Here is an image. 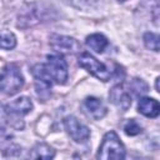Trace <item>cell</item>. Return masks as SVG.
Returning <instances> with one entry per match:
<instances>
[{
    "label": "cell",
    "instance_id": "cell-1",
    "mask_svg": "<svg viewBox=\"0 0 160 160\" xmlns=\"http://www.w3.org/2000/svg\"><path fill=\"white\" fill-rule=\"evenodd\" d=\"M24 86V76L15 64H8L0 70V91L8 96L18 94Z\"/></svg>",
    "mask_w": 160,
    "mask_h": 160
},
{
    "label": "cell",
    "instance_id": "cell-2",
    "mask_svg": "<svg viewBox=\"0 0 160 160\" xmlns=\"http://www.w3.org/2000/svg\"><path fill=\"white\" fill-rule=\"evenodd\" d=\"M96 158L102 160H121L125 158V148L115 131L111 130L104 135Z\"/></svg>",
    "mask_w": 160,
    "mask_h": 160
},
{
    "label": "cell",
    "instance_id": "cell-3",
    "mask_svg": "<svg viewBox=\"0 0 160 160\" xmlns=\"http://www.w3.org/2000/svg\"><path fill=\"white\" fill-rule=\"evenodd\" d=\"M79 65L85 69L88 72H90L92 76L98 78L101 81H109L111 78V70L104 64L100 62L98 59H95L89 52H81L79 56Z\"/></svg>",
    "mask_w": 160,
    "mask_h": 160
},
{
    "label": "cell",
    "instance_id": "cell-4",
    "mask_svg": "<svg viewBox=\"0 0 160 160\" xmlns=\"http://www.w3.org/2000/svg\"><path fill=\"white\" fill-rule=\"evenodd\" d=\"M45 65L54 82L61 85L66 82L69 76L68 62L61 55H48Z\"/></svg>",
    "mask_w": 160,
    "mask_h": 160
},
{
    "label": "cell",
    "instance_id": "cell-5",
    "mask_svg": "<svg viewBox=\"0 0 160 160\" xmlns=\"http://www.w3.org/2000/svg\"><path fill=\"white\" fill-rule=\"evenodd\" d=\"M64 128L69 134V136L75 142L82 144V142H86L90 138V129L82 122H80L78 118L72 115H69L64 119Z\"/></svg>",
    "mask_w": 160,
    "mask_h": 160
},
{
    "label": "cell",
    "instance_id": "cell-6",
    "mask_svg": "<svg viewBox=\"0 0 160 160\" xmlns=\"http://www.w3.org/2000/svg\"><path fill=\"white\" fill-rule=\"evenodd\" d=\"M50 46L60 54H75L81 50V45L76 39L65 35H52L50 38Z\"/></svg>",
    "mask_w": 160,
    "mask_h": 160
},
{
    "label": "cell",
    "instance_id": "cell-7",
    "mask_svg": "<svg viewBox=\"0 0 160 160\" xmlns=\"http://www.w3.org/2000/svg\"><path fill=\"white\" fill-rule=\"evenodd\" d=\"M81 109L84 114L94 120H100L106 115V106L104 105L102 100L95 96H88L81 102Z\"/></svg>",
    "mask_w": 160,
    "mask_h": 160
},
{
    "label": "cell",
    "instance_id": "cell-8",
    "mask_svg": "<svg viewBox=\"0 0 160 160\" xmlns=\"http://www.w3.org/2000/svg\"><path fill=\"white\" fill-rule=\"evenodd\" d=\"M110 101L122 111H126L131 105L130 91H128L122 85H115L109 92Z\"/></svg>",
    "mask_w": 160,
    "mask_h": 160
},
{
    "label": "cell",
    "instance_id": "cell-9",
    "mask_svg": "<svg viewBox=\"0 0 160 160\" xmlns=\"http://www.w3.org/2000/svg\"><path fill=\"white\" fill-rule=\"evenodd\" d=\"M32 110V102L28 96H20L12 101H10L5 106V111L10 115L22 116L29 114Z\"/></svg>",
    "mask_w": 160,
    "mask_h": 160
},
{
    "label": "cell",
    "instance_id": "cell-10",
    "mask_svg": "<svg viewBox=\"0 0 160 160\" xmlns=\"http://www.w3.org/2000/svg\"><path fill=\"white\" fill-rule=\"evenodd\" d=\"M138 110L146 118H156L160 112V105L158 100L152 98H141L138 104Z\"/></svg>",
    "mask_w": 160,
    "mask_h": 160
},
{
    "label": "cell",
    "instance_id": "cell-11",
    "mask_svg": "<svg viewBox=\"0 0 160 160\" xmlns=\"http://www.w3.org/2000/svg\"><path fill=\"white\" fill-rule=\"evenodd\" d=\"M31 74L32 76L35 78L36 82L38 84H41L45 89H50L51 85L54 84L48 69H46V65L45 64H36L31 68Z\"/></svg>",
    "mask_w": 160,
    "mask_h": 160
},
{
    "label": "cell",
    "instance_id": "cell-12",
    "mask_svg": "<svg viewBox=\"0 0 160 160\" xmlns=\"http://www.w3.org/2000/svg\"><path fill=\"white\" fill-rule=\"evenodd\" d=\"M85 44H86V46H88L90 50H92L94 52L101 54V52H104L105 49L108 48L109 40H108L102 34L95 32V34H91V35L86 36Z\"/></svg>",
    "mask_w": 160,
    "mask_h": 160
},
{
    "label": "cell",
    "instance_id": "cell-13",
    "mask_svg": "<svg viewBox=\"0 0 160 160\" xmlns=\"http://www.w3.org/2000/svg\"><path fill=\"white\" fill-rule=\"evenodd\" d=\"M55 156V150L44 142H38L29 152L31 159H52Z\"/></svg>",
    "mask_w": 160,
    "mask_h": 160
},
{
    "label": "cell",
    "instance_id": "cell-14",
    "mask_svg": "<svg viewBox=\"0 0 160 160\" xmlns=\"http://www.w3.org/2000/svg\"><path fill=\"white\" fill-rule=\"evenodd\" d=\"M66 4L76 8V9H81V10H90L95 6H98L100 4L101 0H62Z\"/></svg>",
    "mask_w": 160,
    "mask_h": 160
},
{
    "label": "cell",
    "instance_id": "cell-15",
    "mask_svg": "<svg viewBox=\"0 0 160 160\" xmlns=\"http://www.w3.org/2000/svg\"><path fill=\"white\" fill-rule=\"evenodd\" d=\"M16 45V38L10 31H2L0 34V48L5 50L14 49Z\"/></svg>",
    "mask_w": 160,
    "mask_h": 160
},
{
    "label": "cell",
    "instance_id": "cell-16",
    "mask_svg": "<svg viewBox=\"0 0 160 160\" xmlns=\"http://www.w3.org/2000/svg\"><path fill=\"white\" fill-rule=\"evenodd\" d=\"M148 84L145 81H142L141 79H132L130 85H129V91H131L134 95L139 96V95H142L148 91Z\"/></svg>",
    "mask_w": 160,
    "mask_h": 160
},
{
    "label": "cell",
    "instance_id": "cell-17",
    "mask_svg": "<svg viewBox=\"0 0 160 160\" xmlns=\"http://www.w3.org/2000/svg\"><path fill=\"white\" fill-rule=\"evenodd\" d=\"M144 44L148 49L158 52L159 51V35L155 32H145L144 34Z\"/></svg>",
    "mask_w": 160,
    "mask_h": 160
},
{
    "label": "cell",
    "instance_id": "cell-18",
    "mask_svg": "<svg viewBox=\"0 0 160 160\" xmlns=\"http://www.w3.org/2000/svg\"><path fill=\"white\" fill-rule=\"evenodd\" d=\"M124 131L129 136H135V135H139L142 131V128L140 126V124L135 119H129L124 124Z\"/></svg>",
    "mask_w": 160,
    "mask_h": 160
},
{
    "label": "cell",
    "instance_id": "cell-19",
    "mask_svg": "<svg viewBox=\"0 0 160 160\" xmlns=\"http://www.w3.org/2000/svg\"><path fill=\"white\" fill-rule=\"evenodd\" d=\"M155 89H156V91H160L159 90V78H156V80H155Z\"/></svg>",
    "mask_w": 160,
    "mask_h": 160
},
{
    "label": "cell",
    "instance_id": "cell-20",
    "mask_svg": "<svg viewBox=\"0 0 160 160\" xmlns=\"http://www.w3.org/2000/svg\"><path fill=\"white\" fill-rule=\"evenodd\" d=\"M119 2H124V1H126V0H118Z\"/></svg>",
    "mask_w": 160,
    "mask_h": 160
}]
</instances>
